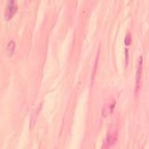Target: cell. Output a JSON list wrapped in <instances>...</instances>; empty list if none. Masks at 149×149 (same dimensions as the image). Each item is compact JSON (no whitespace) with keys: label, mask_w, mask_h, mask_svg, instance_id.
Returning a JSON list of instances; mask_svg holds the SVG:
<instances>
[{"label":"cell","mask_w":149,"mask_h":149,"mask_svg":"<svg viewBox=\"0 0 149 149\" xmlns=\"http://www.w3.org/2000/svg\"><path fill=\"white\" fill-rule=\"evenodd\" d=\"M115 104H116V102L113 99L105 102L102 110V115L104 118H106V116H108L110 114H112V112H113L115 108Z\"/></svg>","instance_id":"cell-4"},{"label":"cell","mask_w":149,"mask_h":149,"mask_svg":"<svg viewBox=\"0 0 149 149\" xmlns=\"http://www.w3.org/2000/svg\"><path fill=\"white\" fill-rule=\"evenodd\" d=\"M116 139H118V132L116 130H111L107 133V136L104 142V148L108 149L116 143Z\"/></svg>","instance_id":"cell-1"},{"label":"cell","mask_w":149,"mask_h":149,"mask_svg":"<svg viewBox=\"0 0 149 149\" xmlns=\"http://www.w3.org/2000/svg\"><path fill=\"white\" fill-rule=\"evenodd\" d=\"M130 43H132V37H130V34H128L125 37V45L130 46Z\"/></svg>","instance_id":"cell-6"},{"label":"cell","mask_w":149,"mask_h":149,"mask_svg":"<svg viewBox=\"0 0 149 149\" xmlns=\"http://www.w3.org/2000/svg\"><path fill=\"white\" fill-rule=\"evenodd\" d=\"M17 11V4L15 0H9L8 7L6 9V13H5V18L6 20H10L12 17L15 15V13Z\"/></svg>","instance_id":"cell-2"},{"label":"cell","mask_w":149,"mask_h":149,"mask_svg":"<svg viewBox=\"0 0 149 149\" xmlns=\"http://www.w3.org/2000/svg\"><path fill=\"white\" fill-rule=\"evenodd\" d=\"M14 50H15V42H14V41H10L8 43V47H7V51H8V55L9 56L12 55L13 52H14Z\"/></svg>","instance_id":"cell-5"},{"label":"cell","mask_w":149,"mask_h":149,"mask_svg":"<svg viewBox=\"0 0 149 149\" xmlns=\"http://www.w3.org/2000/svg\"><path fill=\"white\" fill-rule=\"evenodd\" d=\"M142 72H143V57L139 58L137 71H136V84H135V93L139 91L140 84H141V77H142Z\"/></svg>","instance_id":"cell-3"}]
</instances>
